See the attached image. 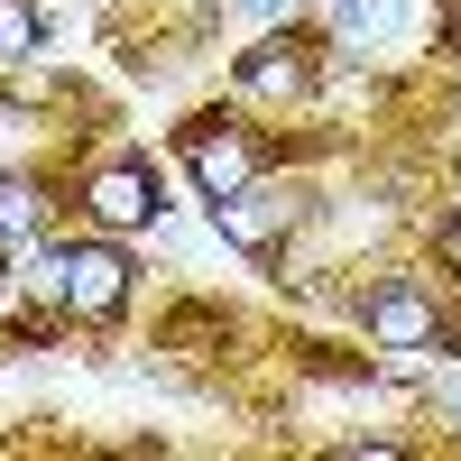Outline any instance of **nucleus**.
Wrapping results in <instances>:
<instances>
[{"mask_svg":"<svg viewBox=\"0 0 461 461\" xmlns=\"http://www.w3.org/2000/svg\"><path fill=\"white\" fill-rule=\"evenodd\" d=\"M56 277H65V304L74 314H121V295H130V258L121 249H102V240H84V249H65L56 258Z\"/></svg>","mask_w":461,"mask_h":461,"instance_id":"nucleus-1","label":"nucleus"},{"mask_svg":"<svg viewBox=\"0 0 461 461\" xmlns=\"http://www.w3.org/2000/svg\"><path fill=\"white\" fill-rule=\"evenodd\" d=\"M286 221H295L286 194H249V185H240V194H212V230H221L230 249H267Z\"/></svg>","mask_w":461,"mask_h":461,"instance_id":"nucleus-2","label":"nucleus"},{"mask_svg":"<svg viewBox=\"0 0 461 461\" xmlns=\"http://www.w3.org/2000/svg\"><path fill=\"white\" fill-rule=\"evenodd\" d=\"M93 221H102V230L158 221V176H148V167H102V176H93Z\"/></svg>","mask_w":461,"mask_h":461,"instance_id":"nucleus-3","label":"nucleus"},{"mask_svg":"<svg viewBox=\"0 0 461 461\" xmlns=\"http://www.w3.org/2000/svg\"><path fill=\"white\" fill-rule=\"evenodd\" d=\"M369 341H378V351H425V341H434V304L415 286H378L369 295Z\"/></svg>","mask_w":461,"mask_h":461,"instance_id":"nucleus-4","label":"nucleus"},{"mask_svg":"<svg viewBox=\"0 0 461 461\" xmlns=\"http://www.w3.org/2000/svg\"><path fill=\"white\" fill-rule=\"evenodd\" d=\"M258 176V158H249V139H194V185H203V194H240V185Z\"/></svg>","mask_w":461,"mask_h":461,"instance_id":"nucleus-5","label":"nucleus"},{"mask_svg":"<svg viewBox=\"0 0 461 461\" xmlns=\"http://www.w3.org/2000/svg\"><path fill=\"white\" fill-rule=\"evenodd\" d=\"M240 84H249L258 102H286V93L304 84V56H295V47H258V56L240 65Z\"/></svg>","mask_w":461,"mask_h":461,"instance_id":"nucleus-6","label":"nucleus"},{"mask_svg":"<svg viewBox=\"0 0 461 461\" xmlns=\"http://www.w3.org/2000/svg\"><path fill=\"white\" fill-rule=\"evenodd\" d=\"M28 230H37V185H0V258H19L28 249Z\"/></svg>","mask_w":461,"mask_h":461,"instance_id":"nucleus-7","label":"nucleus"},{"mask_svg":"<svg viewBox=\"0 0 461 461\" xmlns=\"http://www.w3.org/2000/svg\"><path fill=\"white\" fill-rule=\"evenodd\" d=\"M37 47V10L28 0H0V56H28Z\"/></svg>","mask_w":461,"mask_h":461,"instance_id":"nucleus-8","label":"nucleus"},{"mask_svg":"<svg viewBox=\"0 0 461 461\" xmlns=\"http://www.w3.org/2000/svg\"><path fill=\"white\" fill-rule=\"evenodd\" d=\"M443 258H452V267H461V221H443Z\"/></svg>","mask_w":461,"mask_h":461,"instance_id":"nucleus-9","label":"nucleus"},{"mask_svg":"<svg viewBox=\"0 0 461 461\" xmlns=\"http://www.w3.org/2000/svg\"><path fill=\"white\" fill-rule=\"evenodd\" d=\"M240 10H249V19H277V10H286V0H240Z\"/></svg>","mask_w":461,"mask_h":461,"instance_id":"nucleus-10","label":"nucleus"}]
</instances>
